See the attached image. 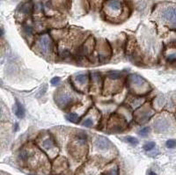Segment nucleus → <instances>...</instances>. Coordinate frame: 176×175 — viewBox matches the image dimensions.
Wrapping results in <instances>:
<instances>
[{"mask_svg":"<svg viewBox=\"0 0 176 175\" xmlns=\"http://www.w3.org/2000/svg\"><path fill=\"white\" fill-rule=\"evenodd\" d=\"M170 128V122L166 118H159L154 122V129L158 133H165Z\"/></svg>","mask_w":176,"mask_h":175,"instance_id":"3","label":"nucleus"},{"mask_svg":"<svg viewBox=\"0 0 176 175\" xmlns=\"http://www.w3.org/2000/svg\"><path fill=\"white\" fill-rule=\"evenodd\" d=\"M161 19L176 27V7L175 6H167L164 8L160 12Z\"/></svg>","mask_w":176,"mask_h":175,"instance_id":"1","label":"nucleus"},{"mask_svg":"<svg viewBox=\"0 0 176 175\" xmlns=\"http://www.w3.org/2000/svg\"><path fill=\"white\" fill-rule=\"evenodd\" d=\"M155 145L156 144L154 142H148L144 145V150L149 151V150H151L154 147H155Z\"/></svg>","mask_w":176,"mask_h":175,"instance_id":"15","label":"nucleus"},{"mask_svg":"<svg viewBox=\"0 0 176 175\" xmlns=\"http://www.w3.org/2000/svg\"><path fill=\"white\" fill-rule=\"evenodd\" d=\"M38 49L43 55H49L52 49V40L49 34H43L38 40Z\"/></svg>","mask_w":176,"mask_h":175,"instance_id":"2","label":"nucleus"},{"mask_svg":"<svg viewBox=\"0 0 176 175\" xmlns=\"http://www.w3.org/2000/svg\"><path fill=\"white\" fill-rule=\"evenodd\" d=\"M167 60H169V61H173V60H175L176 59V53L174 52V53H171V54H169L168 56H167Z\"/></svg>","mask_w":176,"mask_h":175,"instance_id":"23","label":"nucleus"},{"mask_svg":"<svg viewBox=\"0 0 176 175\" xmlns=\"http://www.w3.org/2000/svg\"><path fill=\"white\" fill-rule=\"evenodd\" d=\"M107 175H118V168L117 167L111 168L107 172Z\"/></svg>","mask_w":176,"mask_h":175,"instance_id":"20","label":"nucleus"},{"mask_svg":"<svg viewBox=\"0 0 176 175\" xmlns=\"http://www.w3.org/2000/svg\"><path fill=\"white\" fill-rule=\"evenodd\" d=\"M94 145L100 150H108L110 148V146H111V143H110L109 140L107 139L106 137H97L95 139Z\"/></svg>","mask_w":176,"mask_h":175,"instance_id":"5","label":"nucleus"},{"mask_svg":"<svg viewBox=\"0 0 176 175\" xmlns=\"http://www.w3.org/2000/svg\"><path fill=\"white\" fill-rule=\"evenodd\" d=\"M15 114L19 118H23L25 116V109L18 100H16V110Z\"/></svg>","mask_w":176,"mask_h":175,"instance_id":"10","label":"nucleus"},{"mask_svg":"<svg viewBox=\"0 0 176 175\" xmlns=\"http://www.w3.org/2000/svg\"><path fill=\"white\" fill-rule=\"evenodd\" d=\"M66 119H67L69 121L73 122V123H78V121H79V118H78V115H76L74 113H71V114L67 115H66Z\"/></svg>","mask_w":176,"mask_h":175,"instance_id":"12","label":"nucleus"},{"mask_svg":"<svg viewBox=\"0 0 176 175\" xmlns=\"http://www.w3.org/2000/svg\"><path fill=\"white\" fill-rule=\"evenodd\" d=\"M166 145L167 148H169V149H173V148H174V147L176 146V141L173 140V139H170V140L166 141Z\"/></svg>","mask_w":176,"mask_h":175,"instance_id":"18","label":"nucleus"},{"mask_svg":"<svg viewBox=\"0 0 176 175\" xmlns=\"http://www.w3.org/2000/svg\"><path fill=\"white\" fill-rule=\"evenodd\" d=\"M107 5L108 8H110L115 12H118L122 9L121 3L118 1V0H108L107 2Z\"/></svg>","mask_w":176,"mask_h":175,"instance_id":"8","label":"nucleus"},{"mask_svg":"<svg viewBox=\"0 0 176 175\" xmlns=\"http://www.w3.org/2000/svg\"><path fill=\"white\" fill-rule=\"evenodd\" d=\"M149 174H150V175H157L155 172H151V171H150V172H149Z\"/></svg>","mask_w":176,"mask_h":175,"instance_id":"24","label":"nucleus"},{"mask_svg":"<svg viewBox=\"0 0 176 175\" xmlns=\"http://www.w3.org/2000/svg\"><path fill=\"white\" fill-rule=\"evenodd\" d=\"M175 117H176V115H175Z\"/></svg>","mask_w":176,"mask_h":175,"instance_id":"25","label":"nucleus"},{"mask_svg":"<svg viewBox=\"0 0 176 175\" xmlns=\"http://www.w3.org/2000/svg\"><path fill=\"white\" fill-rule=\"evenodd\" d=\"M149 133H150V128H148V127L144 128L139 131V135L142 136V137H146Z\"/></svg>","mask_w":176,"mask_h":175,"instance_id":"19","label":"nucleus"},{"mask_svg":"<svg viewBox=\"0 0 176 175\" xmlns=\"http://www.w3.org/2000/svg\"><path fill=\"white\" fill-rule=\"evenodd\" d=\"M108 77L111 78L112 79H117V78H121L122 75H121V73L118 72V71H111V72L108 73Z\"/></svg>","mask_w":176,"mask_h":175,"instance_id":"16","label":"nucleus"},{"mask_svg":"<svg viewBox=\"0 0 176 175\" xmlns=\"http://www.w3.org/2000/svg\"><path fill=\"white\" fill-rule=\"evenodd\" d=\"M93 121L91 119H85L84 121H83V126L85 127H87V128H91L93 126Z\"/></svg>","mask_w":176,"mask_h":175,"instance_id":"21","label":"nucleus"},{"mask_svg":"<svg viewBox=\"0 0 176 175\" xmlns=\"http://www.w3.org/2000/svg\"><path fill=\"white\" fill-rule=\"evenodd\" d=\"M129 81L137 86H143L146 83V81L142 77L136 74H132L129 76Z\"/></svg>","mask_w":176,"mask_h":175,"instance_id":"7","label":"nucleus"},{"mask_svg":"<svg viewBox=\"0 0 176 175\" xmlns=\"http://www.w3.org/2000/svg\"><path fill=\"white\" fill-rule=\"evenodd\" d=\"M91 43H90V40H87L85 44L81 47V49H80V50H79V53H80V55L81 56H87L88 55V53H89L90 51H91Z\"/></svg>","mask_w":176,"mask_h":175,"instance_id":"11","label":"nucleus"},{"mask_svg":"<svg viewBox=\"0 0 176 175\" xmlns=\"http://www.w3.org/2000/svg\"><path fill=\"white\" fill-rule=\"evenodd\" d=\"M51 84H53V85H56V84H59V82H60V78H58V77H55V78H53L52 79H51Z\"/></svg>","mask_w":176,"mask_h":175,"instance_id":"22","label":"nucleus"},{"mask_svg":"<svg viewBox=\"0 0 176 175\" xmlns=\"http://www.w3.org/2000/svg\"><path fill=\"white\" fill-rule=\"evenodd\" d=\"M125 140H126L127 143H130V144H132V145H137V144H138V138H136V137H125Z\"/></svg>","mask_w":176,"mask_h":175,"instance_id":"14","label":"nucleus"},{"mask_svg":"<svg viewBox=\"0 0 176 175\" xmlns=\"http://www.w3.org/2000/svg\"><path fill=\"white\" fill-rule=\"evenodd\" d=\"M152 113L151 111V109H144V110H141L140 113H137V117H138V121L139 123H144L145 121H147L150 117L151 116Z\"/></svg>","mask_w":176,"mask_h":175,"instance_id":"6","label":"nucleus"},{"mask_svg":"<svg viewBox=\"0 0 176 175\" xmlns=\"http://www.w3.org/2000/svg\"><path fill=\"white\" fill-rule=\"evenodd\" d=\"M42 147L44 150H50L54 149L55 143H54V141L52 140V138L48 137L46 139H44L42 142Z\"/></svg>","mask_w":176,"mask_h":175,"instance_id":"9","label":"nucleus"},{"mask_svg":"<svg viewBox=\"0 0 176 175\" xmlns=\"http://www.w3.org/2000/svg\"><path fill=\"white\" fill-rule=\"evenodd\" d=\"M76 80L79 83V84H85L87 82L88 80V76L85 75V74H80V75H78L76 77Z\"/></svg>","mask_w":176,"mask_h":175,"instance_id":"13","label":"nucleus"},{"mask_svg":"<svg viewBox=\"0 0 176 175\" xmlns=\"http://www.w3.org/2000/svg\"><path fill=\"white\" fill-rule=\"evenodd\" d=\"M31 11V5L29 4H25L21 7V12L23 13H29Z\"/></svg>","mask_w":176,"mask_h":175,"instance_id":"17","label":"nucleus"},{"mask_svg":"<svg viewBox=\"0 0 176 175\" xmlns=\"http://www.w3.org/2000/svg\"><path fill=\"white\" fill-rule=\"evenodd\" d=\"M73 100V97L72 94L68 93H61L60 94H58L57 98H56V102L60 106H67L68 105H70Z\"/></svg>","mask_w":176,"mask_h":175,"instance_id":"4","label":"nucleus"}]
</instances>
